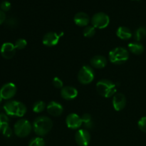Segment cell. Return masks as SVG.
Returning <instances> with one entry per match:
<instances>
[{"label": "cell", "instance_id": "cell-1", "mask_svg": "<svg viewBox=\"0 0 146 146\" xmlns=\"http://www.w3.org/2000/svg\"><path fill=\"white\" fill-rule=\"evenodd\" d=\"M53 127V122L48 117L39 116L33 123L34 133L38 136H44L50 132Z\"/></svg>", "mask_w": 146, "mask_h": 146}, {"label": "cell", "instance_id": "cell-2", "mask_svg": "<svg viewBox=\"0 0 146 146\" xmlns=\"http://www.w3.org/2000/svg\"><path fill=\"white\" fill-rule=\"evenodd\" d=\"M4 110L10 116L22 117L27 113V107L23 103L17 101H8L4 105Z\"/></svg>", "mask_w": 146, "mask_h": 146}, {"label": "cell", "instance_id": "cell-3", "mask_svg": "<svg viewBox=\"0 0 146 146\" xmlns=\"http://www.w3.org/2000/svg\"><path fill=\"white\" fill-rule=\"evenodd\" d=\"M96 90L98 94L105 98H110L116 93L115 84L107 79H102L96 84Z\"/></svg>", "mask_w": 146, "mask_h": 146}, {"label": "cell", "instance_id": "cell-4", "mask_svg": "<svg viewBox=\"0 0 146 146\" xmlns=\"http://www.w3.org/2000/svg\"><path fill=\"white\" fill-rule=\"evenodd\" d=\"M108 58L112 64L117 65L123 64L129 58V53L123 47H116L110 51Z\"/></svg>", "mask_w": 146, "mask_h": 146}, {"label": "cell", "instance_id": "cell-5", "mask_svg": "<svg viewBox=\"0 0 146 146\" xmlns=\"http://www.w3.org/2000/svg\"><path fill=\"white\" fill-rule=\"evenodd\" d=\"M33 125L26 119H19L16 122L14 126V133L19 138H25L31 133Z\"/></svg>", "mask_w": 146, "mask_h": 146}, {"label": "cell", "instance_id": "cell-6", "mask_svg": "<svg viewBox=\"0 0 146 146\" xmlns=\"http://www.w3.org/2000/svg\"><path fill=\"white\" fill-rule=\"evenodd\" d=\"M94 78H95L94 71L89 66H84L80 69L79 72H78V81L81 84H84V85H87V84H91L94 81Z\"/></svg>", "mask_w": 146, "mask_h": 146}, {"label": "cell", "instance_id": "cell-7", "mask_svg": "<svg viewBox=\"0 0 146 146\" xmlns=\"http://www.w3.org/2000/svg\"><path fill=\"white\" fill-rule=\"evenodd\" d=\"M91 21L93 27L101 29L108 27L110 22V19L109 17L104 12H98L93 16Z\"/></svg>", "mask_w": 146, "mask_h": 146}, {"label": "cell", "instance_id": "cell-8", "mask_svg": "<svg viewBox=\"0 0 146 146\" xmlns=\"http://www.w3.org/2000/svg\"><path fill=\"white\" fill-rule=\"evenodd\" d=\"M17 88L13 83H7L4 84L0 89V96L4 100H9L12 98L17 94Z\"/></svg>", "mask_w": 146, "mask_h": 146}, {"label": "cell", "instance_id": "cell-9", "mask_svg": "<svg viewBox=\"0 0 146 146\" xmlns=\"http://www.w3.org/2000/svg\"><path fill=\"white\" fill-rule=\"evenodd\" d=\"M63 35H64V33L63 32L59 33V34L56 32H53V31L48 32L43 37L42 42L44 45L46 46H54L58 44L60 38Z\"/></svg>", "mask_w": 146, "mask_h": 146}, {"label": "cell", "instance_id": "cell-10", "mask_svg": "<svg viewBox=\"0 0 146 146\" xmlns=\"http://www.w3.org/2000/svg\"><path fill=\"white\" fill-rule=\"evenodd\" d=\"M75 140L79 146H87L91 141V135L86 130H78L75 134Z\"/></svg>", "mask_w": 146, "mask_h": 146}, {"label": "cell", "instance_id": "cell-11", "mask_svg": "<svg viewBox=\"0 0 146 146\" xmlns=\"http://www.w3.org/2000/svg\"><path fill=\"white\" fill-rule=\"evenodd\" d=\"M67 127L70 129L77 130L82 125V120L78 115L76 113H70L66 119Z\"/></svg>", "mask_w": 146, "mask_h": 146}, {"label": "cell", "instance_id": "cell-12", "mask_svg": "<svg viewBox=\"0 0 146 146\" xmlns=\"http://www.w3.org/2000/svg\"><path fill=\"white\" fill-rule=\"evenodd\" d=\"M0 52H1V55L3 58L10 59L15 55L16 48L14 44L11 43L6 42L1 46Z\"/></svg>", "mask_w": 146, "mask_h": 146}, {"label": "cell", "instance_id": "cell-13", "mask_svg": "<svg viewBox=\"0 0 146 146\" xmlns=\"http://www.w3.org/2000/svg\"><path fill=\"white\" fill-rule=\"evenodd\" d=\"M126 105V98L123 94H115L113 98V106L116 111H121Z\"/></svg>", "mask_w": 146, "mask_h": 146}, {"label": "cell", "instance_id": "cell-14", "mask_svg": "<svg viewBox=\"0 0 146 146\" xmlns=\"http://www.w3.org/2000/svg\"><path fill=\"white\" fill-rule=\"evenodd\" d=\"M61 96L65 100H73L78 96V91L72 86L63 87L61 90Z\"/></svg>", "mask_w": 146, "mask_h": 146}, {"label": "cell", "instance_id": "cell-15", "mask_svg": "<svg viewBox=\"0 0 146 146\" xmlns=\"http://www.w3.org/2000/svg\"><path fill=\"white\" fill-rule=\"evenodd\" d=\"M46 110L47 112L53 116H59L62 114L64 111L62 106L55 101H51L48 103L46 106Z\"/></svg>", "mask_w": 146, "mask_h": 146}, {"label": "cell", "instance_id": "cell-16", "mask_svg": "<svg viewBox=\"0 0 146 146\" xmlns=\"http://www.w3.org/2000/svg\"><path fill=\"white\" fill-rule=\"evenodd\" d=\"M74 22L78 27H87L90 22V17L86 13L80 11L74 16Z\"/></svg>", "mask_w": 146, "mask_h": 146}, {"label": "cell", "instance_id": "cell-17", "mask_svg": "<svg viewBox=\"0 0 146 146\" xmlns=\"http://www.w3.org/2000/svg\"><path fill=\"white\" fill-rule=\"evenodd\" d=\"M91 65L96 68H104L107 65V59L104 56L97 55L91 59Z\"/></svg>", "mask_w": 146, "mask_h": 146}, {"label": "cell", "instance_id": "cell-18", "mask_svg": "<svg viewBox=\"0 0 146 146\" xmlns=\"http://www.w3.org/2000/svg\"><path fill=\"white\" fill-rule=\"evenodd\" d=\"M116 35L118 38L123 40H128L132 36V32L128 27H120L116 31Z\"/></svg>", "mask_w": 146, "mask_h": 146}, {"label": "cell", "instance_id": "cell-19", "mask_svg": "<svg viewBox=\"0 0 146 146\" xmlns=\"http://www.w3.org/2000/svg\"><path fill=\"white\" fill-rule=\"evenodd\" d=\"M128 49L135 55H140L144 51V46L139 42H133L128 44Z\"/></svg>", "mask_w": 146, "mask_h": 146}, {"label": "cell", "instance_id": "cell-20", "mask_svg": "<svg viewBox=\"0 0 146 146\" xmlns=\"http://www.w3.org/2000/svg\"><path fill=\"white\" fill-rule=\"evenodd\" d=\"M146 36V28L145 27H139L138 29L135 31L134 34V38L137 42H139L142 39Z\"/></svg>", "mask_w": 146, "mask_h": 146}, {"label": "cell", "instance_id": "cell-21", "mask_svg": "<svg viewBox=\"0 0 146 146\" xmlns=\"http://www.w3.org/2000/svg\"><path fill=\"white\" fill-rule=\"evenodd\" d=\"M82 120V124H84V127L86 128H91L94 125L92 121V118L91 115L88 113H84L82 116L81 117Z\"/></svg>", "mask_w": 146, "mask_h": 146}, {"label": "cell", "instance_id": "cell-22", "mask_svg": "<svg viewBox=\"0 0 146 146\" xmlns=\"http://www.w3.org/2000/svg\"><path fill=\"white\" fill-rule=\"evenodd\" d=\"M9 120L8 116L6 114L0 113V133H2L3 131L9 126Z\"/></svg>", "mask_w": 146, "mask_h": 146}, {"label": "cell", "instance_id": "cell-23", "mask_svg": "<svg viewBox=\"0 0 146 146\" xmlns=\"http://www.w3.org/2000/svg\"><path fill=\"white\" fill-rule=\"evenodd\" d=\"M46 108V104L44 101H36L33 106V111L35 113H41L44 111Z\"/></svg>", "mask_w": 146, "mask_h": 146}, {"label": "cell", "instance_id": "cell-24", "mask_svg": "<svg viewBox=\"0 0 146 146\" xmlns=\"http://www.w3.org/2000/svg\"><path fill=\"white\" fill-rule=\"evenodd\" d=\"M29 146H45V141L42 138L36 137L29 141Z\"/></svg>", "mask_w": 146, "mask_h": 146}, {"label": "cell", "instance_id": "cell-25", "mask_svg": "<svg viewBox=\"0 0 146 146\" xmlns=\"http://www.w3.org/2000/svg\"><path fill=\"white\" fill-rule=\"evenodd\" d=\"M96 28L93 26H87L84 29V36L87 38H91L95 35Z\"/></svg>", "mask_w": 146, "mask_h": 146}, {"label": "cell", "instance_id": "cell-26", "mask_svg": "<svg viewBox=\"0 0 146 146\" xmlns=\"http://www.w3.org/2000/svg\"><path fill=\"white\" fill-rule=\"evenodd\" d=\"M27 45V42L24 38H19L15 41L14 44V46H15L16 49L21 50L24 49Z\"/></svg>", "mask_w": 146, "mask_h": 146}, {"label": "cell", "instance_id": "cell-27", "mask_svg": "<svg viewBox=\"0 0 146 146\" xmlns=\"http://www.w3.org/2000/svg\"><path fill=\"white\" fill-rule=\"evenodd\" d=\"M17 23H18L17 19L14 17H10L8 19L6 20V24L10 28H14L16 26H17Z\"/></svg>", "mask_w": 146, "mask_h": 146}, {"label": "cell", "instance_id": "cell-28", "mask_svg": "<svg viewBox=\"0 0 146 146\" xmlns=\"http://www.w3.org/2000/svg\"><path fill=\"white\" fill-rule=\"evenodd\" d=\"M138 128L143 132L146 133V117H143L138 121Z\"/></svg>", "mask_w": 146, "mask_h": 146}, {"label": "cell", "instance_id": "cell-29", "mask_svg": "<svg viewBox=\"0 0 146 146\" xmlns=\"http://www.w3.org/2000/svg\"><path fill=\"white\" fill-rule=\"evenodd\" d=\"M11 7V3L8 1H3L1 3V4H0V8H1V9L3 11H4V12H5V11H9Z\"/></svg>", "mask_w": 146, "mask_h": 146}, {"label": "cell", "instance_id": "cell-30", "mask_svg": "<svg viewBox=\"0 0 146 146\" xmlns=\"http://www.w3.org/2000/svg\"><path fill=\"white\" fill-rule=\"evenodd\" d=\"M52 84L54 86V87H56V88H62L63 86H64L63 81H61L59 78H58V77H55V78L53 79Z\"/></svg>", "mask_w": 146, "mask_h": 146}, {"label": "cell", "instance_id": "cell-31", "mask_svg": "<svg viewBox=\"0 0 146 146\" xmlns=\"http://www.w3.org/2000/svg\"><path fill=\"white\" fill-rule=\"evenodd\" d=\"M2 134L4 136L7 137V138H9V137H11V135H12V130H11V128H10L9 126L7 127V128L3 131Z\"/></svg>", "mask_w": 146, "mask_h": 146}, {"label": "cell", "instance_id": "cell-32", "mask_svg": "<svg viewBox=\"0 0 146 146\" xmlns=\"http://www.w3.org/2000/svg\"><path fill=\"white\" fill-rule=\"evenodd\" d=\"M6 21V14L4 11L0 9V25Z\"/></svg>", "mask_w": 146, "mask_h": 146}, {"label": "cell", "instance_id": "cell-33", "mask_svg": "<svg viewBox=\"0 0 146 146\" xmlns=\"http://www.w3.org/2000/svg\"><path fill=\"white\" fill-rule=\"evenodd\" d=\"M2 98H1V96H0V104H1V102H2Z\"/></svg>", "mask_w": 146, "mask_h": 146}]
</instances>
